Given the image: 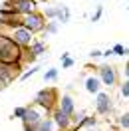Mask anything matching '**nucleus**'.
<instances>
[{"mask_svg": "<svg viewBox=\"0 0 129 131\" xmlns=\"http://www.w3.org/2000/svg\"><path fill=\"white\" fill-rule=\"evenodd\" d=\"M73 66H76V60H72V58H66V60H62V68H64V70L73 68Z\"/></svg>", "mask_w": 129, "mask_h": 131, "instance_id": "bb28decb", "label": "nucleus"}, {"mask_svg": "<svg viewBox=\"0 0 129 131\" xmlns=\"http://www.w3.org/2000/svg\"><path fill=\"white\" fill-rule=\"evenodd\" d=\"M2 32L8 34L20 48H28V46L32 44V40H34V34L30 32L28 28H24V26H18V28H12V30H2Z\"/></svg>", "mask_w": 129, "mask_h": 131, "instance_id": "39448f33", "label": "nucleus"}, {"mask_svg": "<svg viewBox=\"0 0 129 131\" xmlns=\"http://www.w3.org/2000/svg\"><path fill=\"white\" fill-rule=\"evenodd\" d=\"M83 90L88 91V93H93V95L101 91V82H99L97 74H89V75H85V80H83Z\"/></svg>", "mask_w": 129, "mask_h": 131, "instance_id": "4468645a", "label": "nucleus"}, {"mask_svg": "<svg viewBox=\"0 0 129 131\" xmlns=\"http://www.w3.org/2000/svg\"><path fill=\"white\" fill-rule=\"evenodd\" d=\"M46 50H48L46 42H44V40H38V38H34L32 44H30L28 48H24V62H34V60H36L38 56H42Z\"/></svg>", "mask_w": 129, "mask_h": 131, "instance_id": "0eeeda50", "label": "nucleus"}, {"mask_svg": "<svg viewBox=\"0 0 129 131\" xmlns=\"http://www.w3.org/2000/svg\"><path fill=\"white\" fill-rule=\"evenodd\" d=\"M101 16H103V6L99 4V6L95 8V12L91 14V22H99V20H101Z\"/></svg>", "mask_w": 129, "mask_h": 131, "instance_id": "393cba45", "label": "nucleus"}, {"mask_svg": "<svg viewBox=\"0 0 129 131\" xmlns=\"http://www.w3.org/2000/svg\"><path fill=\"white\" fill-rule=\"evenodd\" d=\"M8 4L18 16H26L34 10H38V2H34V0H8Z\"/></svg>", "mask_w": 129, "mask_h": 131, "instance_id": "1a4fd4ad", "label": "nucleus"}, {"mask_svg": "<svg viewBox=\"0 0 129 131\" xmlns=\"http://www.w3.org/2000/svg\"><path fill=\"white\" fill-rule=\"evenodd\" d=\"M46 22H48V20L44 18V14H42L40 10H34L30 14L22 16V26L28 28L32 34H42L44 28H46Z\"/></svg>", "mask_w": 129, "mask_h": 131, "instance_id": "7ed1b4c3", "label": "nucleus"}, {"mask_svg": "<svg viewBox=\"0 0 129 131\" xmlns=\"http://www.w3.org/2000/svg\"><path fill=\"white\" fill-rule=\"evenodd\" d=\"M56 20L60 22V24H68L70 22V18H72V14H70V8L66 6V4H56Z\"/></svg>", "mask_w": 129, "mask_h": 131, "instance_id": "2eb2a0df", "label": "nucleus"}, {"mask_svg": "<svg viewBox=\"0 0 129 131\" xmlns=\"http://www.w3.org/2000/svg\"><path fill=\"white\" fill-rule=\"evenodd\" d=\"M36 131H56V125L52 121V117H44V119L36 125Z\"/></svg>", "mask_w": 129, "mask_h": 131, "instance_id": "f3484780", "label": "nucleus"}, {"mask_svg": "<svg viewBox=\"0 0 129 131\" xmlns=\"http://www.w3.org/2000/svg\"><path fill=\"white\" fill-rule=\"evenodd\" d=\"M14 80H16V75H14V72H12V66L0 64V91L6 90Z\"/></svg>", "mask_w": 129, "mask_h": 131, "instance_id": "f8f14e48", "label": "nucleus"}, {"mask_svg": "<svg viewBox=\"0 0 129 131\" xmlns=\"http://www.w3.org/2000/svg\"><path fill=\"white\" fill-rule=\"evenodd\" d=\"M127 101H129V99H127ZM127 111H129V109H127Z\"/></svg>", "mask_w": 129, "mask_h": 131, "instance_id": "2f4dec72", "label": "nucleus"}, {"mask_svg": "<svg viewBox=\"0 0 129 131\" xmlns=\"http://www.w3.org/2000/svg\"><path fill=\"white\" fill-rule=\"evenodd\" d=\"M95 123H97V119L93 117V115H85V117H83V119H81V121L78 123L76 131H78V129H83V127H88V129L91 131V127H95Z\"/></svg>", "mask_w": 129, "mask_h": 131, "instance_id": "a211bd4d", "label": "nucleus"}, {"mask_svg": "<svg viewBox=\"0 0 129 131\" xmlns=\"http://www.w3.org/2000/svg\"><path fill=\"white\" fill-rule=\"evenodd\" d=\"M24 115H26V107L20 105V107H16V109H14L12 117H14V119H24Z\"/></svg>", "mask_w": 129, "mask_h": 131, "instance_id": "a878e982", "label": "nucleus"}, {"mask_svg": "<svg viewBox=\"0 0 129 131\" xmlns=\"http://www.w3.org/2000/svg\"><path fill=\"white\" fill-rule=\"evenodd\" d=\"M58 30H60V22L58 20H48L46 22V28H44V32H42V40H46L48 36H54V34H58Z\"/></svg>", "mask_w": 129, "mask_h": 131, "instance_id": "dca6fc26", "label": "nucleus"}, {"mask_svg": "<svg viewBox=\"0 0 129 131\" xmlns=\"http://www.w3.org/2000/svg\"><path fill=\"white\" fill-rule=\"evenodd\" d=\"M119 95L129 99V80H123V83L119 85Z\"/></svg>", "mask_w": 129, "mask_h": 131, "instance_id": "b1692460", "label": "nucleus"}, {"mask_svg": "<svg viewBox=\"0 0 129 131\" xmlns=\"http://www.w3.org/2000/svg\"><path fill=\"white\" fill-rule=\"evenodd\" d=\"M24 131H36V125H28V123H24Z\"/></svg>", "mask_w": 129, "mask_h": 131, "instance_id": "c756f323", "label": "nucleus"}, {"mask_svg": "<svg viewBox=\"0 0 129 131\" xmlns=\"http://www.w3.org/2000/svg\"><path fill=\"white\" fill-rule=\"evenodd\" d=\"M95 111L99 115H109L113 111V99L107 91L95 93Z\"/></svg>", "mask_w": 129, "mask_h": 131, "instance_id": "423d86ee", "label": "nucleus"}, {"mask_svg": "<svg viewBox=\"0 0 129 131\" xmlns=\"http://www.w3.org/2000/svg\"><path fill=\"white\" fill-rule=\"evenodd\" d=\"M117 123H119L121 129H129V111H123V113L117 117Z\"/></svg>", "mask_w": 129, "mask_h": 131, "instance_id": "412c9836", "label": "nucleus"}, {"mask_svg": "<svg viewBox=\"0 0 129 131\" xmlns=\"http://www.w3.org/2000/svg\"><path fill=\"white\" fill-rule=\"evenodd\" d=\"M40 12L44 14V18H46V20H56L58 8H56V4H48V6H44V10H40Z\"/></svg>", "mask_w": 129, "mask_h": 131, "instance_id": "6ab92c4d", "label": "nucleus"}, {"mask_svg": "<svg viewBox=\"0 0 129 131\" xmlns=\"http://www.w3.org/2000/svg\"><path fill=\"white\" fill-rule=\"evenodd\" d=\"M50 117H52V121H54V125H56L60 131H68V129H73L72 127V121H70V115H66L64 111H60V109H52V113H50Z\"/></svg>", "mask_w": 129, "mask_h": 131, "instance_id": "9d476101", "label": "nucleus"}, {"mask_svg": "<svg viewBox=\"0 0 129 131\" xmlns=\"http://www.w3.org/2000/svg\"><path fill=\"white\" fill-rule=\"evenodd\" d=\"M18 26H22V16H18L14 12L0 16V30H12V28H18Z\"/></svg>", "mask_w": 129, "mask_h": 131, "instance_id": "9b49d317", "label": "nucleus"}, {"mask_svg": "<svg viewBox=\"0 0 129 131\" xmlns=\"http://www.w3.org/2000/svg\"><path fill=\"white\" fill-rule=\"evenodd\" d=\"M44 117H50V113H46L42 107H38V105H34V103H32V105L26 107V115H24V119H22V123H28V125H38Z\"/></svg>", "mask_w": 129, "mask_h": 131, "instance_id": "6e6552de", "label": "nucleus"}, {"mask_svg": "<svg viewBox=\"0 0 129 131\" xmlns=\"http://www.w3.org/2000/svg\"><path fill=\"white\" fill-rule=\"evenodd\" d=\"M95 72L101 85H107V88H113L117 85V80H119V74H117V68L111 64H103V66H95Z\"/></svg>", "mask_w": 129, "mask_h": 131, "instance_id": "20e7f679", "label": "nucleus"}, {"mask_svg": "<svg viewBox=\"0 0 129 131\" xmlns=\"http://www.w3.org/2000/svg\"><path fill=\"white\" fill-rule=\"evenodd\" d=\"M111 52L113 54H117V56H129V48H125V46H123V44H115V46H113L111 48Z\"/></svg>", "mask_w": 129, "mask_h": 131, "instance_id": "4be33fe9", "label": "nucleus"}, {"mask_svg": "<svg viewBox=\"0 0 129 131\" xmlns=\"http://www.w3.org/2000/svg\"><path fill=\"white\" fill-rule=\"evenodd\" d=\"M58 109H60V111H64L66 115H70V117H72L73 111H76V99H73L70 93L62 95V97L58 99Z\"/></svg>", "mask_w": 129, "mask_h": 131, "instance_id": "ddd939ff", "label": "nucleus"}, {"mask_svg": "<svg viewBox=\"0 0 129 131\" xmlns=\"http://www.w3.org/2000/svg\"><path fill=\"white\" fill-rule=\"evenodd\" d=\"M34 2H46V0H34Z\"/></svg>", "mask_w": 129, "mask_h": 131, "instance_id": "7c9ffc66", "label": "nucleus"}, {"mask_svg": "<svg viewBox=\"0 0 129 131\" xmlns=\"http://www.w3.org/2000/svg\"><path fill=\"white\" fill-rule=\"evenodd\" d=\"M38 72H40V68H38V66H34V68H30V70H26V72L20 74V80L24 82V80H28V78H32L34 74H38Z\"/></svg>", "mask_w": 129, "mask_h": 131, "instance_id": "5701e85b", "label": "nucleus"}, {"mask_svg": "<svg viewBox=\"0 0 129 131\" xmlns=\"http://www.w3.org/2000/svg\"><path fill=\"white\" fill-rule=\"evenodd\" d=\"M123 75H125V80H129V62L123 66Z\"/></svg>", "mask_w": 129, "mask_h": 131, "instance_id": "c85d7f7f", "label": "nucleus"}, {"mask_svg": "<svg viewBox=\"0 0 129 131\" xmlns=\"http://www.w3.org/2000/svg\"><path fill=\"white\" fill-rule=\"evenodd\" d=\"M58 90L56 88H42L38 93H36V97H34V105L42 107L46 113H52V109H56L58 107Z\"/></svg>", "mask_w": 129, "mask_h": 131, "instance_id": "f03ea898", "label": "nucleus"}, {"mask_svg": "<svg viewBox=\"0 0 129 131\" xmlns=\"http://www.w3.org/2000/svg\"><path fill=\"white\" fill-rule=\"evenodd\" d=\"M58 80V68H48L44 72V82L50 83V82H56Z\"/></svg>", "mask_w": 129, "mask_h": 131, "instance_id": "aec40b11", "label": "nucleus"}, {"mask_svg": "<svg viewBox=\"0 0 129 131\" xmlns=\"http://www.w3.org/2000/svg\"><path fill=\"white\" fill-rule=\"evenodd\" d=\"M0 64H24V48H20L8 34L0 30Z\"/></svg>", "mask_w": 129, "mask_h": 131, "instance_id": "f257e3e1", "label": "nucleus"}, {"mask_svg": "<svg viewBox=\"0 0 129 131\" xmlns=\"http://www.w3.org/2000/svg\"><path fill=\"white\" fill-rule=\"evenodd\" d=\"M89 56H91V58H101V50H91Z\"/></svg>", "mask_w": 129, "mask_h": 131, "instance_id": "cd10ccee", "label": "nucleus"}]
</instances>
